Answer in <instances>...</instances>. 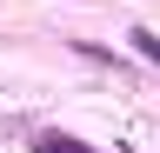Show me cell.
<instances>
[{"instance_id":"cell-1","label":"cell","mask_w":160,"mask_h":153,"mask_svg":"<svg viewBox=\"0 0 160 153\" xmlns=\"http://www.w3.org/2000/svg\"><path fill=\"white\" fill-rule=\"evenodd\" d=\"M33 153H87V146H80V140H67V133H40V140H33Z\"/></svg>"},{"instance_id":"cell-2","label":"cell","mask_w":160,"mask_h":153,"mask_svg":"<svg viewBox=\"0 0 160 153\" xmlns=\"http://www.w3.org/2000/svg\"><path fill=\"white\" fill-rule=\"evenodd\" d=\"M127 40H133V47H140V53H147V60L160 67V40H153V33H147V27H133V33H127Z\"/></svg>"}]
</instances>
